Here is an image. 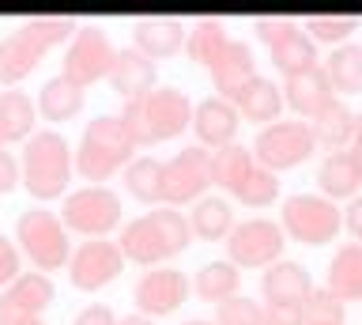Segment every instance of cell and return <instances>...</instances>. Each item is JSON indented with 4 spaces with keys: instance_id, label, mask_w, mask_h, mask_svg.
Instances as JSON below:
<instances>
[{
    "instance_id": "52a82bcc",
    "label": "cell",
    "mask_w": 362,
    "mask_h": 325,
    "mask_svg": "<svg viewBox=\"0 0 362 325\" xmlns=\"http://www.w3.org/2000/svg\"><path fill=\"white\" fill-rule=\"evenodd\" d=\"M16 242H19V250L42 268V273H53V268L72 261V250H68V227L45 208L19 212Z\"/></svg>"
},
{
    "instance_id": "4fadbf2b",
    "label": "cell",
    "mask_w": 362,
    "mask_h": 325,
    "mask_svg": "<svg viewBox=\"0 0 362 325\" xmlns=\"http://www.w3.org/2000/svg\"><path fill=\"white\" fill-rule=\"evenodd\" d=\"M124 253L117 242L110 239H87L72 250V261H68V280H72L76 291H98L106 287L113 276L121 273Z\"/></svg>"
},
{
    "instance_id": "d6986e66",
    "label": "cell",
    "mask_w": 362,
    "mask_h": 325,
    "mask_svg": "<svg viewBox=\"0 0 362 325\" xmlns=\"http://www.w3.org/2000/svg\"><path fill=\"white\" fill-rule=\"evenodd\" d=\"M185 42H189V30L174 16H144V19H136V27H132V46L151 61L155 57H174Z\"/></svg>"
},
{
    "instance_id": "60d3db41",
    "label": "cell",
    "mask_w": 362,
    "mask_h": 325,
    "mask_svg": "<svg viewBox=\"0 0 362 325\" xmlns=\"http://www.w3.org/2000/svg\"><path fill=\"white\" fill-rule=\"evenodd\" d=\"M72 325H117V318H113V310L106 302H90V307H83L72 318Z\"/></svg>"
},
{
    "instance_id": "83f0119b",
    "label": "cell",
    "mask_w": 362,
    "mask_h": 325,
    "mask_svg": "<svg viewBox=\"0 0 362 325\" xmlns=\"http://www.w3.org/2000/svg\"><path fill=\"white\" fill-rule=\"evenodd\" d=\"M189 227L197 239L204 242H226V234L234 231V216H230V205L223 197H200L189 212Z\"/></svg>"
},
{
    "instance_id": "d4e9b609",
    "label": "cell",
    "mask_w": 362,
    "mask_h": 325,
    "mask_svg": "<svg viewBox=\"0 0 362 325\" xmlns=\"http://www.w3.org/2000/svg\"><path fill=\"white\" fill-rule=\"evenodd\" d=\"M38 110L45 121H72L83 110V87H76L64 76H49L38 87Z\"/></svg>"
},
{
    "instance_id": "e575fe53",
    "label": "cell",
    "mask_w": 362,
    "mask_h": 325,
    "mask_svg": "<svg viewBox=\"0 0 362 325\" xmlns=\"http://www.w3.org/2000/svg\"><path fill=\"white\" fill-rule=\"evenodd\" d=\"M362 19L358 16H305L302 19V27H305V35H310L313 42H325V46H344L351 30H358Z\"/></svg>"
},
{
    "instance_id": "5b68a950",
    "label": "cell",
    "mask_w": 362,
    "mask_h": 325,
    "mask_svg": "<svg viewBox=\"0 0 362 325\" xmlns=\"http://www.w3.org/2000/svg\"><path fill=\"white\" fill-rule=\"evenodd\" d=\"M132 152H136V140L129 137L124 121L102 114V118L90 121L83 129V137H79L76 171H79V178H87V182H106L110 174H117L121 166L132 163Z\"/></svg>"
},
{
    "instance_id": "c3c4849f",
    "label": "cell",
    "mask_w": 362,
    "mask_h": 325,
    "mask_svg": "<svg viewBox=\"0 0 362 325\" xmlns=\"http://www.w3.org/2000/svg\"><path fill=\"white\" fill-rule=\"evenodd\" d=\"M23 325H45V321H42V318H34V321H23Z\"/></svg>"
},
{
    "instance_id": "30bf717a",
    "label": "cell",
    "mask_w": 362,
    "mask_h": 325,
    "mask_svg": "<svg viewBox=\"0 0 362 325\" xmlns=\"http://www.w3.org/2000/svg\"><path fill=\"white\" fill-rule=\"evenodd\" d=\"M113 50L106 30L95 27V23H79L72 42H68L64 50V61H61V76L64 80H72L76 87H87L102 80V76H110V64H113Z\"/></svg>"
},
{
    "instance_id": "6da1fadb",
    "label": "cell",
    "mask_w": 362,
    "mask_h": 325,
    "mask_svg": "<svg viewBox=\"0 0 362 325\" xmlns=\"http://www.w3.org/2000/svg\"><path fill=\"white\" fill-rule=\"evenodd\" d=\"M76 27L79 23L68 16H30V19H23L8 38H0V84L11 87V84H19L23 76H30L53 46H61L64 38L72 42Z\"/></svg>"
},
{
    "instance_id": "e0dca14e",
    "label": "cell",
    "mask_w": 362,
    "mask_h": 325,
    "mask_svg": "<svg viewBox=\"0 0 362 325\" xmlns=\"http://www.w3.org/2000/svg\"><path fill=\"white\" fill-rule=\"evenodd\" d=\"M192 132H197L200 148H226L238 132V110L219 95H208L192 106Z\"/></svg>"
},
{
    "instance_id": "2e32d148",
    "label": "cell",
    "mask_w": 362,
    "mask_h": 325,
    "mask_svg": "<svg viewBox=\"0 0 362 325\" xmlns=\"http://www.w3.org/2000/svg\"><path fill=\"white\" fill-rule=\"evenodd\" d=\"M283 103H287L298 118H317L321 110H328L336 103L332 98V84H328V76L321 64H313V69H302L294 76H283Z\"/></svg>"
},
{
    "instance_id": "f6af8a7d",
    "label": "cell",
    "mask_w": 362,
    "mask_h": 325,
    "mask_svg": "<svg viewBox=\"0 0 362 325\" xmlns=\"http://www.w3.org/2000/svg\"><path fill=\"white\" fill-rule=\"evenodd\" d=\"M117 325H151V318L136 310V314H121V318H117Z\"/></svg>"
},
{
    "instance_id": "ee69618b",
    "label": "cell",
    "mask_w": 362,
    "mask_h": 325,
    "mask_svg": "<svg viewBox=\"0 0 362 325\" xmlns=\"http://www.w3.org/2000/svg\"><path fill=\"white\" fill-rule=\"evenodd\" d=\"M344 227L351 231V239H355V242H362V193L347 200V208H344Z\"/></svg>"
},
{
    "instance_id": "b9f144b4",
    "label": "cell",
    "mask_w": 362,
    "mask_h": 325,
    "mask_svg": "<svg viewBox=\"0 0 362 325\" xmlns=\"http://www.w3.org/2000/svg\"><path fill=\"white\" fill-rule=\"evenodd\" d=\"M19 276V250L0 234V284H11Z\"/></svg>"
},
{
    "instance_id": "9c48e42d",
    "label": "cell",
    "mask_w": 362,
    "mask_h": 325,
    "mask_svg": "<svg viewBox=\"0 0 362 325\" xmlns=\"http://www.w3.org/2000/svg\"><path fill=\"white\" fill-rule=\"evenodd\" d=\"M61 223L68 231H79L87 239H106L121 223V197L106 186L72 189L61 205Z\"/></svg>"
},
{
    "instance_id": "8fae6325",
    "label": "cell",
    "mask_w": 362,
    "mask_h": 325,
    "mask_svg": "<svg viewBox=\"0 0 362 325\" xmlns=\"http://www.w3.org/2000/svg\"><path fill=\"white\" fill-rule=\"evenodd\" d=\"M226 261L238 268H268L283 253V227L272 219H242L226 234Z\"/></svg>"
},
{
    "instance_id": "bcb514c9",
    "label": "cell",
    "mask_w": 362,
    "mask_h": 325,
    "mask_svg": "<svg viewBox=\"0 0 362 325\" xmlns=\"http://www.w3.org/2000/svg\"><path fill=\"white\" fill-rule=\"evenodd\" d=\"M351 152H355L358 163H362V114H355V140H351Z\"/></svg>"
},
{
    "instance_id": "3957f363",
    "label": "cell",
    "mask_w": 362,
    "mask_h": 325,
    "mask_svg": "<svg viewBox=\"0 0 362 325\" xmlns=\"http://www.w3.org/2000/svg\"><path fill=\"white\" fill-rule=\"evenodd\" d=\"M121 121L136 140V148H151V144L174 140L185 125H192V103L177 87H155V91L124 103Z\"/></svg>"
},
{
    "instance_id": "836d02e7",
    "label": "cell",
    "mask_w": 362,
    "mask_h": 325,
    "mask_svg": "<svg viewBox=\"0 0 362 325\" xmlns=\"http://www.w3.org/2000/svg\"><path fill=\"white\" fill-rule=\"evenodd\" d=\"M197 295L204 302H226L238 295V265L230 261H204L197 268V280H192Z\"/></svg>"
},
{
    "instance_id": "277c9868",
    "label": "cell",
    "mask_w": 362,
    "mask_h": 325,
    "mask_svg": "<svg viewBox=\"0 0 362 325\" xmlns=\"http://www.w3.org/2000/svg\"><path fill=\"white\" fill-rule=\"evenodd\" d=\"M76 152L53 129H38L23 148V189L34 200H53L64 193L68 174H72Z\"/></svg>"
},
{
    "instance_id": "ac0fdd59",
    "label": "cell",
    "mask_w": 362,
    "mask_h": 325,
    "mask_svg": "<svg viewBox=\"0 0 362 325\" xmlns=\"http://www.w3.org/2000/svg\"><path fill=\"white\" fill-rule=\"evenodd\" d=\"M110 91H117L124 103H132V98H140L147 91H155V61L144 57L136 46H124L113 53V64H110V76H106Z\"/></svg>"
},
{
    "instance_id": "f35d334b",
    "label": "cell",
    "mask_w": 362,
    "mask_h": 325,
    "mask_svg": "<svg viewBox=\"0 0 362 325\" xmlns=\"http://www.w3.org/2000/svg\"><path fill=\"white\" fill-rule=\"evenodd\" d=\"M298 23H294V19H283V16H260V19H253V30H257V38L264 42V46L272 50L276 46V42L287 35V30H294Z\"/></svg>"
},
{
    "instance_id": "5bb4252c",
    "label": "cell",
    "mask_w": 362,
    "mask_h": 325,
    "mask_svg": "<svg viewBox=\"0 0 362 325\" xmlns=\"http://www.w3.org/2000/svg\"><path fill=\"white\" fill-rule=\"evenodd\" d=\"M53 302V280L45 273H19L0 291V325L34 321Z\"/></svg>"
},
{
    "instance_id": "ba28073f",
    "label": "cell",
    "mask_w": 362,
    "mask_h": 325,
    "mask_svg": "<svg viewBox=\"0 0 362 325\" xmlns=\"http://www.w3.org/2000/svg\"><path fill=\"white\" fill-rule=\"evenodd\" d=\"M313 148H317V140H313L310 121H276V125L257 129L253 144H249L257 166H264L272 174L305 163L313 155Z\"/></svg>"
},
{
    "instance_id": "7402d4cb",
    "label": "cell",
    "mask_w": 362,
    "mask_h": 325,
    "mask_svg": "<svg viewBox=\"0 0 362 325\" xmlns=\"http://www.w3.org/2000/svg\"><path fill=\"white\" fill-rule=\"evenodd\" d=\"M230 103H234V110L245 121H257V125L264 129V125H276V118L283 110V87L264 80V76H253V80H249L242 91L230 98Z\"/></svg>"
},
{
    "instance_id": "ab89813d",
    "label": "cell",
    "mask_w": 362,
    "mask_h": 325,
    "mask_svg": "<svg viewBox=\"0 0 362 325\" xmlns=\"http://www.w3.org/2000/svg\"><path fill=\"white\" fill-rule=\"evenodd\" d=\"M264 325H305V310L287 307V302H268L264 307Z\"/></svg>"
},
{
    "instance_id": "4316f807",
    "label": "cell",
    "mask_w": 362,
    "mask_h": 325,
    "mask_svg": "<svg viewBox=\"0 0 362 325\" xmlns=\"http://www.w3.org/2000/svg\"><path fill=\"white\" fill-rule=\"evenodd\" d=\"M321 69L328 76V84H332V91H339V95H358L362 91V46H355V42L336 46L325 57Z\"/></svg>"
},
{
    "instance_id": "603a6c76",
    "label": "cell",
    "mask_w": 362,
    "mask_h": 325,
    "mask_svg": "<svg viewBox=\"0 0 362 325\" xmlns=\"http://www.w3.org/2000/svg\"><path fill=\"white\" fill-rule=\"evenodd\" d=\"M325 287L339 302L362 299V242H344L325 268Z\"/></svg>"
},
{
    "instance_id": "8992f818",
    "label": "cell",
    "mask_w": 362,
    "mask_h": 325,
    "mask_svg": "<svg viewBox=\"0 0 362 325\" xmlns=\"http://www.w3.org/2000/svg\"><path fill=\"white\" fill-rule=\"evenodd\" d=\"M279 227L302 246H325L344 227V212L321 193H291L279 205Z\"/></svg>"
},
{
    "instance_id": "7a4b0ae2",
    "label": "cell",
    "mask_w": 362,
    "mask_h": 325,
    "mask_svg": "<svg viewBox=\"0 0 362 325\" xmlns=\"http://www.w3.org/2000/svg\"><path fill=\"white\" fill-rule=\"evenodd\" d=\"M189 239H192L189 219L181 216L177 208L158 205V208L147 212V216H136V219L124 223L117 246H121L124 261L158 265V261H166V257H174V253L185 250Z\"/></svg>"
},
{
    "instance_id": "8d00e7d4",
    "label": "cell",
    "mask_w": 362,
    "mask_h": 325,
    "mask_svg": "<svg viewBox=\"0 0 362 325\" xmlns=\"http://www.w3.org/2000/svg\"><path fill=\"white\" fill-rule=\"evenodd\" d=\"M305 325H344V302H339L328 287H313L310 299L302 302Z\"/></svg>"
},
{
    "instance_id": "7bdbcfd3",
    "label": "cell",
    "mask_w": 362,
    "mask_h": 325,
    "mask_svg": "<svg viewBox=\"0 0 362 325\" xmlns=\"http://www.w3.org/2000/svg\"><path fill=\"white\" fill-rule=\"evenodd\" d=\"M16 182H19V163L11 159V152L0 148V197L11 193V189H16Z\"/></svg>"
},
{
    "instance_id": "d6a6232c",
    "label": "cell",
    "mask_w": 362,
    "mask_h": 325,
    "mask_svg": "<svg viewBox=\"0 0 362 325\" xmlns=\"http://www.w3.org/2000/svg\"><path fill=\"white\" fill-rule=\"evenodd\" d=\"M253 166H257L253 152L242 148V144H226V148H219V152L211 155V182L223 186L226 193H234V189L249 178Z\"/></svg>"
},
{
    "instance_id": "1f68e13d",
    "label": "cell",
    "mask_w": 362,
    "mask_h": 325,
    "mask_svg": "<svg viewBox=\"0 0 362 325\" xmlns=\"http://www.w3.org/2000/svg\"><path fill=\"white\" fill-rule=\"evenodd\" d=\"M226 46H230V38H226L223 19H197V23H192V30H189L185 53H189L197 64H204V69H211V64L223 57Z\"/></svg>"
},
{
    "instance_id": "f1b7e54d",
    "label": "cell",
    "mask_w": 362,
    "mask_h": 325,
    "mask_svg": "<svg viewBox=\"0 0 362 325\" xmlns=\"http://www.w3.org/2000/svg\"><path fill=\"white\" fill-rule=\"evenodd\" d=\"M34 103L23 91H0V148L16 140H30Z\"/></svg>"
},
{
    "instance_id": "7c38bea8",
    "label": "cell",
    "mask_w": 362,
    "mask_h": 325,
    "mask_svg": "<svg viewBox=\"0 0 362 325\" xmlns=\"http://www.w3.org/2000/svg\"><path fill=\"white\" fill-rule=\"evenodd\" d=\"M211 186V152L200 148V144H189L177 155L166 159L163 171V200L170 208L174 205H189V200H200V193Z\"/></svg>"
},
{
    "instance_id": "d590c367",
    "label": "cell",
    "mask_w": 362,
    "mask_h": 325,
    "mask_svg": "<svg viewBox=\"0 0 362 325\" xmlns=\"http://www.w3.org/2000/svg\"><path fill=\"white\" fill-rule=\"evenodd\" d=\"M234 197L242 200V205H249V208H264V205H272V200L279 197V178L272 171H264V166H253L245 182L234 189Z\"/></svg>"
},
{
    "instance_id": "7dc6e473",
    "label": "cell",
    "mask_w": 362,
    "mask_h": 325,
    "mask_svg": "<svg viewBox=\"0 0 362 325\" xmlns=\"http://www.w3.org/2000/svg\"><path fill=\"white\" fill-rule=\"evenodd\" d=\"M185 325H211V321H200V318H192V321H185Z\"/></svg>"
},
{
    "instance_id": "44dd1931",
    "label": "cell",
    "mask_w": 362,
    "mask_h": 325,
    "mask_svg": "<svg viewBox=\"0 0 362 325\" xmlns=\"http://www.w3.org/2000/svg\"><path fill=\"white\" fill-rule=\"evenodd\" d=\"M358 186H362V163L351 148L325 155L321 166H317V189H321V197H328V200L358 197Z\"/></svg>"
},
{
    "instance_id": "4dcf8cb0",
    "label": "cell",
    "mask_w": 362,
    "mask_h": 325,
    "mask_svg": "<svg viewBox=\"0 0 362 325\" xmlns=\"http://www.w3.org/2000/svg\"><path fill=\"white\" fill-rule=\"evenodd\" d=\"M268 53H272V61H276V69H279L283 76H294V72L313 69V64H317V42L305 35L302 27L287 30V35H283Z\"/></svg>"
},
{
    "instance_id": "74e56055",
    "label": "cell",
    "mask_w": 362,
    "mask_h": 325,
    "mask_svg": "<svg viewBox=\"0 0 362 325\" xmlns=\"http://www.w3.org/2000/svg\"><path fill=\"white\" fill-rule=\"evenodd\" d=\"M215 325H264V310L253 299L234 295V299L215 307Z\"/></svg>"
},
{
    "instance_id": "484cf974",
    "label": "cell",
    "mask_w": 362,
    "mask_h": 325,
    "mask_svg": "<svg viewBox=\"0 0 362 325\" xmlns=\"http://www.w3.org/2000/svg\"><path fill=\"white\" fill-rule=\"evenodd\" d=\"M310 129H313V140L321 144V148H328V155L347 152L351 140H355V114H351L344 103H332L310 121Z\"/></svg>"
},
{
    "instance_id": "f546056e",
    "label": "cell",
    "mask_w": 362,
    "mask_h": 325,
    "mask_svg": "<svg viewBox=\"0 0 362 325\" xmlns=\"http://www.w3.org/2000/svg\"><path fill=\"white\" fill-rule=\"evenodd\" d=\"M163 171L166 163L155 159V155H136V159L124 166V189L144 200V205H158L163 200Z\"/></svg>"
},
{
    "instance_id": "cb8c5ba5",
    "label": "cell",
    "mask_w": 362,
    "mask_h": 325,
    "mask_svg": "<svg viewBox=\"0 0 362 325\" xmlns=\"http://www.w3.org/2000/svg\"><path fill=\"white\" fill-rule=\"evenodd\" d=\"M257 76L253 69V50L245 46V42H234L230 38V46L223 50V57L211 64V80H215V91H219V98H230L242 91V87L249 84Z\"/></svg>"
},
{
    "instance_id": "ffe728a7",
    "label": "cell",
    "mask_w": 362,
    "mask_h": 325,
    "mask_svg": "<svg viewBox=\"0 0 362 325\" xmlns=\"http://www.w3.org/2000/svg\"><path fill=\"white\" fill-rule=\"evenodd\" d=\"M310 273L298 261H276L260 273V295L268 302H287V307H302L310 299Z\"/></svg>"
},
{
    "instance_id": "9a60e30c",
    "label": "cell",
    "mask_w": 362,
    "mask_h": 325,
    "mask_svg": "<svg viewBox=\"0 0 362 325\" xmlns=\"http://www.w3.org/2000/svg\"><path fill=\"white\" fill-rule=\"evenodd\" d=\"M185 276L177 273V268H151V273H144L140 280H136V287H132V302H136V310L147 314V318H166V314H174L181 302H185Z\"/></svg>"
}]
</instances>
